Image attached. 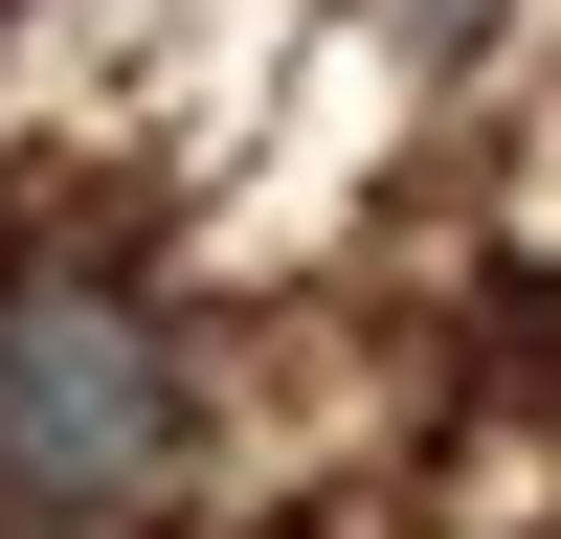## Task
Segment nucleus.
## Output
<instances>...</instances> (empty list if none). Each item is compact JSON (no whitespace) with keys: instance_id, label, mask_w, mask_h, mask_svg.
Listing matches in <instances>:
<instances>
[{"instance_id":"nucleus-1","label":"nucleus","mask_w":561,"mask_h":539,"mask_svg":"<svg viewBox=\"0 0 561 539\" xmlns=\"http://www.w3.org/2000/svg\"><path fill=\"white\" fill-rule=\"evenodd\" d=\"M180 449V359L113 270H0V517H113Z\"/></svg>"}]
</instances>
